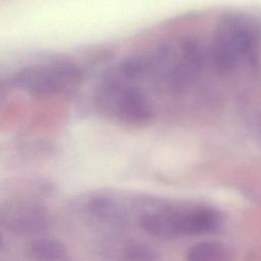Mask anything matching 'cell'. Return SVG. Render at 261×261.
<instances>
[{"mask_svg": "<svg viewBox=\"0 0 261 261\" xmlns=\"http://www.w3.org/2000/svg\"><path fill=\"white\" fill-rule=\"evenodd\" d=\"M255 34L251 23L243 16L227 15L217 23L211 43L214 64L227 70L252 56Z\"/></svg>", "mask_w": 261, "mask_h": 261, "instance_id": "obj_3", "label": "cell"}, {"mask_svg": "<svg viewBox=\"0 0 261 261\" xmlns=\"http://www.w3.org/2000/svg\"><path fill=\"white\" fill-rule=\"evenodd\" d=\"M31 257L36 261H68V252L65 246L53 239H40L31 244Z\"/></svg>", "mask_w": 261, "mask_h": 261, "instance_id": "obj_7", "label": "cell"}, {"mask_svg": "<svg viewBox=\"0 0 261 261\" xmlns=\"http://www.w3.org/2000/svg\"><path fill=\"white\" fill-rule=\"evenodd\" d=\"M98 112L120 124L133 127L147 125L153 117V108L145 93L118 77H108L95 92Z\"/></svg>", "mask_w": 261, "mask_h": 261, "instance_id": "obj_1", "label": "cell"}, {"mask_svg": "<svg viewBox=\"0 0 261 261\" xmlns=\"http://www.w3.org/2000/svg\"><path fill=\"white\" fill-rule=\"evenodd\" d=\"M88 207L94 216L102 220L119 221L124 215L122 206L115 199L107 196H97L93 198L88 203Z\"/></svg>", "mask_w": 261, "mask_h": 261, "instance_id": "obj_8", "label": "cell"}, {"mask_svg": "<svg viewBox=\"0 0 261 261\" xmlns=\"http://www.w3.org/2000/svg\"><path fill=\"white\" fill-rule=\"evenodd\" d=\"M81 71L67 59H51L27 65L16 71L12 84L31 96L46 98L79 83Z\"/></svg>", "mask_w": 261, "mask_h": 261, "instance_id": "obj_2", "label": "cell"}, {"mask_svg": "<svg viewBox=\"0 0 261 261\" xmlns=\"http://www.w3.org/2000/svg\"><path fill=\"white\" fill-rule=\"evenodd\" d=\"M122 259L123 261H160L156 251L143 244L129 245L124 250Z\"/></svg>", "mask_w": 261, "mask_h": 261, "instance_id": "obj_9", "label": "cell"}, {"mask_svg": "<svg viewBox=\"0 0 261 261\" xmlns=\"http://www.w3.org/2000/svg\"><path fill=\"white\" fill-rule=\"evenodd\" d=\"M1 221L13 232L35 234L47 228L49 217L41 204L28 199H13L2 206Z\"/></svg>", "mask_w": 261, "mask_h": 261, "instance_id": "obj_4", "label": "cell"}, {"mask_svg": "<svg viewBox=\"0 0 261 261\" xmlns=\"http://www.w3.org/2000/svg\"><path fill=\"white\" fill-rule=\"evenodd\" d=\"M222 224V216L218 210L210 206L196 205L181 207L180 233L203 234L218 230Z\"/></svg>", "mask_w": 261, "mask_h": 261, "instance_id": "obj_5", "label": "cell"}, {"mask_svg": "<svg viewBox=\"0 0 261 261\" xmlns=\"http://www.w3.org/2000/svg\"><path fill=\"white\" fill-rule=\"evenodd\" d=\"M232 258V249L216 241L198 243L188 253V261H231Z\"/></svg>", "mask_w": 261, "mask_h": 261, "instance_id": "obj_6", "label": "cell"}]
</instances>
